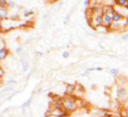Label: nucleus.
<instances>
[{
    "instance_id": "nucleus-23",
    "label": "nucleus",
    "mask_w": 128,
    "mask_h": 117,
    "mask_svg": "<svg viewBox=\"0 0 128 117\" xmlns=\"http://www.w3.org/2000/svg\"><path fill=\"white\" fill-rule=\"evenodd\" d=\"M96 70H97V71H102L103 68H102V67H96Z\"/></svg>"
},
{
    "instance_id": "nucleus-17",
    "label": "nucleus",
    "mask_w": 128,
    "mask_h": 117,
    "mask_svg": "<svg viewBox=\"0 0 128 117\" xmlns=\"http://www.w3.org/2000/svg\"><path fill=\"white\" fill-rule=\"evenodd\" d=\"M22 49H23V48L21 47V46H19V47H18V48L16 49V53H20V52L22 51Z\"/></svg>"
},
{
    "instance_id": "nucleus-12",
    "label": "nucleus",
    "mask_w": 128,
    "mask_h": 117,
    "mask_svg": "<svg viewBox=\"0 0 128 117\" xmlns=\"http://www.w3.org/2000/svg\"><path fill=\"white\" fill-rule=\"evenodd\" d=\"M31 101H32V97H30V98H29V99H28L26 102H25V103L22 105V106H23V108H25V107H28V106L31 104Z\"/></svg>"
},
{
    "instance_id": "nucleus-19",
    "label": "nucleus",
    "mask_w": 128,
    "mask_h": 117,
    "mask_svg": "<svg viewBox=\"0 0 128 117\" xmlns=\"http://www.w3.org/2000/svg\"><path fill=\"white\" fill-rule=\"evenodd\" d=\"M89 2H90V0H85V1H84V6L87 7L88 4H89Z\"/></svg>"
},
{
    "instance_id": "nucleus-16",
    "label": "nucleus",
    "mask_w": 128,
    "mask_h": 117,
    "mask_svg": "<svg viewBox=\"0 0 128 117\" xmlns=\"http://www.w3.org/2000/svg\"><path fill=\"white\" fill-rule=\"evenodd\" d=\"M33 15V11H27L24 13V17H28V16H31Z\"/></svg>"
},
{
    "instance_id": "nucleus-2",
    "label": "nucleus",
    "mask_w": 128,
    "mask_h": 117,
    "mask_svg": "<svg viewBox=\"0 0 128 117\" xmlns=\"http://www.w3.org/2000/svg\"><path fill=\"white\" fill-rule=\"evenodd\" d=\"M50 114L56 117H64L68 115V112L65 110V108H53L51 110Z\"/></svg>"
},
{
    "instance_id": "nucleus-20",
    "label": "nucleus",
    "mask_w": 128,
    "mask_h": 117,
    "mask_svg": "<svg viewBox=\"0 0 128 117\" xmlns=\"http://www.w3.org/2000/svg\"><path fill=\"white\" fill-rule=\"evenodd\" d=\"M122 39H123V40H127V39H128V33H126L125 35H123V36H122Z\"/></svg>"
},
{
    "instance_id": "nucleus-8",
    "label": "nucleus",
    "mask_w": 128,
    "mask_h": 117,
    "mask_svg": "<svg viewBox=\"0 0 128 117\" xmlns=\"http://www.w3.org/2000/svg\"><path fill=\"white\" fill-rule=\"evenodd\" d=\"M75 88H76V86L75 85H68L67 86V89H66V93H67V95H72L73 93H74V91H75Z\"/></svg>"
},
{
    "instance_id": "nucleus-7",
    "label": "nucleus",
    "mask_w": 128,
    "mask_h": 117,
    "mask_svg": "<svg viewBox=\"0 0 128 117\" xmlns=\"http://www.w3.org/2000/svg\"><path fill=\"white\" fill-rule=\"evenodd\" d=\"M122 19H123L122 15H121L120 13H118V12H116V13H115V15H114V16H113V18H112L113 23H118V22H120Z\"/></svg>"
},
{
    "instance_id": "nucleus-3",
    "label": "nucleus",
    "mask_w": 128,
    "mask_h": 117,
    "mask_svg": "<svg viewBox=\"0 0 128 117\" xmlns=\"http://www.w3.org/2000/svg\"><path fill=\"white\" fill-rule=\"evenodd\" d=\"M118 97H119V100L121 102H124L127 98V90L125 87L123 86H120L118 88Z\"/></svg>"
},
{
    "instance_id": "nucleus-1",
    "label": "nucleus",
    "mask_w": 128,
    "mask_h": 117,
    "mask_svg": "<svg viewBox=\"0 0 128 117\" xmlns=\"http://www.w3.org/2000/svg\"><path fill=\"white\" fill-rule=\"evenodd\" d=\"M62 100H63L64 108H65V110H66L68 113L77 109V107H78V105H77V100H76L74 97L68 95V96L64 97Z\"/></svg>"
},
{
    "instance_id": "nucleus-21",
    "label": "nucleus",
    "mask_w": 128,
    "mask_h": 117,
    "mask_svg": "<svg viewBox=\"0 0 128 117\" xmlns=\"http://www.w3.org/2000/svg\"><path fill=\"white\" fill-rule=\"evenodd\" d=\"M3 75H4V70L3 69H0V76L3 77Z\"/></svg>"
},
{
    "instance_id": "nucleus-9",
    "label": "nucleus",
    "mask_w": 128,
    "mask_h": 117,
    "mask_svg": "<svg viewBox=\"0 0 128 117\" xmlns=\"http://www.w3.org/2000/svg\"><path fill=\"white\" fill-rule=\"evenodd\" d=\"M28 69H29V63H28V61L23 60L22 61V71L23 72H26Z\"/></svg>"
},
{
    "instance_id": "nucleus-11",
    "label": "nucleus",
    "mask_w": 128,
    "mask_h": 117,
    "mask_svg": "<svg viewBox=\"0 0 128 117\" xmlns=\"http://www.w3.org/2000/svg\"><path fill=\"white\" fill-rule=\"evenodd\" d=\"M6 6H8V1H6V0H0V7L6 8Z\"/></svg>"
},
{
    "instance_id": "nucleus-6",
    "label": "nucleus",
    "mask_w": 128,
    "mask_h": 117,
    "mask_svg": "<svg viewBox=\"0 0 128 117\" xmlns=\"http://www.w3.org/2000/svg\"><path fill=\"white\" fill-rule=\"evenodd\" d=\"M8 17V10L7 8H0V18L1 20H4Z\"/></svg>"
},
{
    "instance_id": "nucleus-13",
    "label": "nucleus",
    "mask_w": 128,
    "mask_h": 117,
    "mask_svg": "<svg viewBox=\"0 0 128 117\" xmlns=\"http://www.w3.org/2000/svg\"><path fill=\"white\" fill-rule=\"evenodd\" d=\"M110 73L111 74H118L119 73V70L116 69V68H112V69H110Z\"/></svg>"
},
{
    "instance_id": "nucleus-22",
    "label": "nucleus",
    "mask_w": 128,
    "mask_h": 117,
    "mask_svg": "<svg viewBox=\"0 0 128 117\" xmlns=\"http://www.w3.org/2000/svg\"><path fill=\"white\" fill-rule=\"evenodd\" d=\"M35 54H36L37 56H42V52H39V51H36Z\"/></svg>"
},
{
    "instance_id": "nucleus-4",
    "label": "nucleus",
    "mask_w": 128,
    "mask_h": 117,
    "mask_svg": "<svg viewBox=\"0 0 128 117\" xmlns=\"http://www.w3.org/2000/svg\"><path fill=\"white\" fill-rule=\"evenodd\" d=\"M112 24H113L112 18L110 16H108V15H106V14L103 13V26L108 29V28H111L112 27Z\"/></svg>"
},
{
    "instance_id": "nucleus-5",
    "label": "nucleus",
    "mask_w": 128,
    "mask_h": 117,
    "mask_svg": "<svg viewBox=\"0 0 128 117\" xmlns=\"http://www.w3.org/2000/svg\"><path fill=\"white\" fill-rule=\"evenodd\" d=\"M9 54V50L6 48L3 49H0V60H4Z\"/></svg>"
},
{
    "instance_id": "nucleus-10",
    "label": "nucleus",
    "mask_w": 128,
    "mask_h": 117,
    "mask_svg": "<svg viewBox=\"0 0 128 117\" xmlns=\"http://www.w3.org/2000/svg\"><path fill=\"white\" fill-rule=\"evenodd\" d=\"M128 0H115V3L118 5V6H122V7H125L126 6V3H127Z\"/></svg>"
},
{
    "instance_id": "nucleus-15",
    "label": "nucleus",
    "mask_w": 128,
    "mask_h": 117,
    "mask_svg": "<svg viewBox=\"0 0 128 117\" xmlns=\"http://www.w3.org/2000/svg\"><path fill=\"white\" fill-rule=\"evenodd\" d=\"M14 6H15V3L13 1H11V0H9V1H8V7L9 8H13Z\"/></svg>"
},
{
    "instance_id": "nucleus-18",
    "label": "nucleus",
    "mask_w": 128,
    "mask_h": 117,
    "mask_svg": "<svg viewBox=\"0 0 128 117\" xmlns=\"http://www.w3.org/2000/svg\"><path fill=\"white\" fill-rule=\"evenodd\" d=\"M15 83H16V81H15V80H9V81L7 82V84H8V85H10V84H15Z\"/></svg>"
},
{
    "instance_id": "nucleus-14",
    "label": "nucleus",
    "mask_w": 128,
    "mask_h": 117,
    "mask_svg": "<svg viewBox=\"0 0 128 117\" xmlns=\"http://www.w3.org/2000/svg\"><path fill=\"white\" fill-rule=\"evenodd\" d=\"M69 56H70V54H69V52H68V51H65V52H63V53H62V57H63L64 59H67Z\"/></svg>"
}]
</instances>
